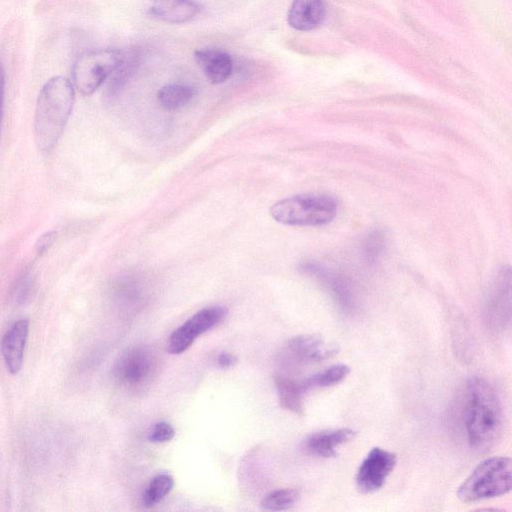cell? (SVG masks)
<instances>
[{"label":"cell","instance_id":"obj_7","mask_svg":"<svg viewBox=\"0 0 512 512\" xmlns=\"http://www.w3.org/2000/svg\"><path fill=\"white\" fill-rule=\"evenodd\" d=\"M337 351L336 345L319 335H299L286 343L282 358L288 365L303 367L323 362Z\"/></svg>","mask_w":512,"mask_h":512},{"label":"cell","instance_id":"obj_5","mask_svg":"<svg viewBox=\"0 0 512 512\" xmlns=\"http://www.w3.org/2000/svg\"><path fill=\"white\" fill-rule=\"evenodd\" d=\"M122 55L123 50L119 49H98L83 53L72 68L75 87L84 95L95 92L118 66Z\"/></svg>","mask_w":512,"mask_h":512},{"label":"cell","instance_id":"obj_19","mask_svg":"<svg viewBox=\"0 0 512 512\" xmlns=\"http://www.w3.org/2000/svg\"><path fill=\"white\" fill-rule=\"evenodd\" d=\"M350 372L346 364H335L303 380L307 390L327 388L342 382Z\"/></svg>","mask_w":512,"mask_h":512},{"label":"cell","instance_id":"obj_4","mask_svg":"<svg viewBox=\"0 0 512 512\" xmlns=\"http://www.w3.org/2000/svg\"><path fill=\"white\" fill-rule=\"evenodd\" d=\"M511 490V460L509 457H491L482 461L463 481L458 498L473 503L507 494Z\"/></svg>","mask_w":512,"mask_h":512},{"label":"cell","instance_id":"obj_14","mask_svg":"<svg viewBox=\"0 0 512 512\" xmlns=\"http://www.w3.org/2000/svg\"><path fill=\"white\" fill-rule=\"evenodd\" d=\"M354 436L355 431L349 428L323 430L308 436L304 448L311 455L330 458L336 455L339 446L351 441Z\"/></svg>","mask_w":512,"mask_h":512},{"label":"cell","instance_id":"obj_27","mask_svg":"<svg viewBox=\"0 0 512 512\" xmlns=\"http://www.w3.org/2000/svg\"><path fill=\"white\" fill-rule=\"evenodd\" d=\"M4 86H5V73H4L3 66L0 63V132H1V121H2V114H3Z\"/></svg>","mask_w":512,"mask_h":512},{"label":"cell","instance_id":"obj_22","mask_svg":"<svg viewBox=\"0 0 512 512\" xmlns=\"http://www.w3.org/2000/svg\"><path fill=\"white\" fill-rule=\"evenodd\" d=\"M363 254L366 261L374 263L382 254L385 247V236L380 231L370 233L363 243Z\"/></svg>","mask_w":512,"mask_h":512},{"label":"cell","instance_id":"obj_10","mask_svg":"<svg viewBox=\"0 0 512 512\" xmlns=\"http://www.w3.org/2000/svg\"><path fill=\"white\" fill-rule=\"evenodd\" d=\"M511 278L510 269L497 274L487 301V317L494 328H503L510 321Z\"/></svg>","mask_w":512,"mask_h":512},{"label":"cell","instance_id":"obj_13","mask_svg":"<svg viewBox=\"0 0 512 512\" xmlns=\"http://www.w3.org/2000/svg\"><path fill=\"white\" fill-rule=\"evenodd\" d=\"M194 58L206 78L212 84L225 82L233 70V60L229 53L217 48L198 49Z\"/></svg>","mask_w":512,"mask_h":512},{"label":"cell","instance_id":"obj_23","mask_svg":"<svg viewBox=\"0 0 512 512\" xmlns=\"http://www.w3.org/2000/svg\"><path fill=\"white\" fill-rule=\"evenodd\" d=\"M174 427L165 421L155 423L148 435V440L154 443H164L173 439Z\"/></svg>","mask_w":512,"mask_h":512},{"label":"cell","instance_id":"obj_6","mask_svg":"<svg viewBox=\"0 0 512 512\" xmlns=\"http://www.w3.org/2000/svg\"><path fill=\"white\" fill-rule=\"evenodd\" d=\"M226 316L222 306L203 308L187 319L169 336L167 349L171 354H181L186 351L201 334L217 326Z\"/></svg>","mask_w":512,"mask_h":512},{"label":"cell","instance_id":"obj_20","mask_svg":"<svg viewBox=\"0 0 512 512\" xmlns=\"http://www.w3.org/2000/svg\"><path fill=\"white\" fill-rule=\"evenodd\" d=\"M174 486V479L169 474H158L152 478L146 487L142 501L146 507H152L159 503Z\"/></svg>","mask_w":512,"mask_h":512},{"label":"cell","instance_id":"obj_25","mask_svg":"<svg viewBox=\"0 0 512 512\" xmlns=\"http://www.w3.org/2000/svg\"><path fill=\"white\" fill-rule=\"evenodd\" d=\"M56 237L55 231H49L41 235L36 242V249L38 253L45 252L53 243Z\"/></svg>","mask_w":512,"mask_h":512},{"label":"cell","instance_id":"obj_8","mask_svg":"<svg viewBox=\"0 0 512 512\" xmlns=\"http://www.w3.org/2000/svg\"><path fill=\"white\" fill-rule=\"evenodd\" d=\"M396 463V454L380 447L372 448L356 473L358 490L364 494H371L381 489Z\"/></svg>","mask_w":512,"mask_h":512},{"label":"cell","instance_id":"obj_17","mask_svg":"<svg viewBox=\"0 0 512 512\" xmlns=\"http://www.w3.org/2000/svg\"><path fill=\"white\" fill-rule=\"evenodd\" d=\"M280 406L290 412L301 415L304 410V396L308 391L303 381L277 374L274 377Z\"/></svg>","mask_w":512,"mask_h":512},{"label":"cell","instance_id":"obj_2","mask_svg":"<svg viewBox=\"0 0 512 512\" xmlns=\"http://www.w3.org/2000/svg\"><path fill=\"white\" fill-rule=\"evenodd\" d=\"M71 82L56 76L42 87L35 109L34 137L37 147L49 151L59 140L74 104Z\"/></svg>","mask_w":512,"mask_h":512},{"label":"cell","instance_id":"obj_21","mask_svg":"<svg viewBox=\"0 0 512 512\" xmlns=\"http://www.w3.org/2000/svg\"><path fill=\"white\" fill-rule=\"evenodd\" d=\"M299 493L292 488L278 489L268 493L261 501V506L269 511L290 509L298 501Z\"/></svg>","mask_w":512,"mask_h":512},{"label":"cell","instance_id":"obj_16","mask_svg":"<svg viewBox=\"0 0 512 512\" xmlns=\"http://www.w3.org/2000/svg\"><path fill=\"white\" fill-rule=\"evenodd\" d=\"M200 9L193 0H151L149 13L164 22L179 24L193 19Z\"/></svg>","mask_w":512,"mask_h":512},{"label":"cell","instance_id":"obj_24","mask_svg":"<svg viewBox=\"0 0 512 512\" xmlns=\"http://www.w3.org/2000/svg\"><path fill=\"white\" fill-rule=\"evenodd\" d=\"M32 278L29 273L23 274L16 282L13 289V297L16 303L23 304L30 296Z\"/></svg>","mask_w":512,"mask_h":512},{"label":"cell","instance_id":"obj_15","mask_svg":"<svg viewBox=\"0 0 512 512\" xmlns=\"http://www.w3.org/2000/svg\"><path fill=\"white\" fill-rule=\"evenodd\" d=\"M325 17L324 0H293L288 12V23L299 31L317 28Z\"/></svg>","mask_w":512,"mask_h":512},{"label":"cell","instance_id":"obj_3","mask_svg":"<svg viewBox=\"0 0 512 512\" xmlns=\"http://www.w3.org/2000/svg\"><path fill=\"white\" fill-rule=\"evenodd\" d=\"M337 201L326 194H301L282 199L270 208L272 218L285 225L319 226L331 222Z\"/></svg>","mask_w":512,"mask_h":512},{"label":"cell","instance_id":"obj_26","mask_svg":"<svg viewBox=\"0 0 512 512\" xmlns=\"http://www.w3.org/2000/svg\"><path fill=\"white\" fill-rule=\"evenodd\" d=\"M235 361V357L227 352L218 354L216 358L217 365L221 368H229L234 365Z\"/></svg>","mask_w":512,"mask_h":512},{"label":"cell","instance_id":"obj_1","mask_svg":"<svg viewBox=\"0 0 512 512\" xmlns=\"http://www.w3.org/2000/svg\"><path fill=\"white\" fill-rule=\"evenodd\" d=\"M451 417L469 448L476 452L493 446L503 427L496 391L486 380L477 377L469 379L460 389L451 407Z\"/></svg>","mask_w":512,"mask_h":512},{"label":"cell","instance_id":"obj_11","mask_svg":"<svg viewBox=\"0 0 512 512\" xmlns=\"http://www.w3.org/2000/svg\"><path fill=\"white\" fill-rule=\"evenodd\" d=\"M301 269L321 281L341 308L345 310L353 308V291L344 277L315 262H305L301 265Z\"/></svg>","mask_w":512,"mask_h":512},{"label":"cell","instance_id":"obj_9","mask_svg":"<svg viewBox=\"0 0 512 512\" xmlns=\"http://www.w3.org/2000/svg\"><path fill=\"white\" fill-rule=\"evenodd\" d=\"M155 369L153 354L144 347H133L125 351L114 367L116 380L129 387L136 388L147 383Z\"/></svg>","mask_w":512,"mask_h":512},{"label":"cell","instance_id":"obj_18","mask_svg":"<svg viewBox=\"0 0 512 512\" xmlns=\"http://www.w3.org/2000/svg\"><path fill=\"white\" fill-rule=\"evenodd\" d=\"M194 96V89L184 84H168L159 89L157 99L165 110H178L186 106Z\"/></svg>","mask_w":512,"mask_h":512},{"label":"cell","instance_id":"obj_12","mask_svg":"<svg viewBox=\"0 0 512 512\" xmlns=\"http://www.w3.org/2000/svg\"><path fill=\"white\" fill-rule=\"evenodd\" d=\"M28 327V320L20 319L8 328L2 338L1 352L11 374L18 373L22 367Z\"/></svg>","mask_w":512,"mask_h":512}]
</instances>
